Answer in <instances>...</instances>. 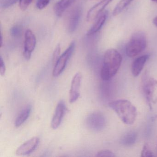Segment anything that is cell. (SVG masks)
I'll return each instance as SVG.
<instances>
[{"label":"cell","mask_w":157,"mask_h":157,"mask_svg":"<svg viewBox=\"0 0 157 157\" xmlns=\"http://www.w3.org/2000/svg\"><path fill=\"white\" fill-rule=\"evenodd\" d=\"M96 157H115L116 155L113 151L110 150H102L97 153Z\"/></svg>","instance_id":"22"},{"label":"cell","mask_w":157,"mask_h":157,"mask_svg":"<svg viewBox=\"0 0 157 157\" xmlns=\"http://www.w3.org/2000/svg\"><path fill=\"white\" fill-rule=\"evenodd\" d=\"M113 0H102L101 1L92 7L87 14V21L91 22L98 18L105 8L112 2Z\"/></svg>","instance_id":"10"},{"label":"cell","mask_w":157,"mask_h":157,"mask_svg":"<svg viewBox=\"0 0 157 157\" xmlns=\"http://www.w3.org/2000/svg\"><path fill=\"white\" fill-rule=\"evenodd\" d=\"M133 1V0H120L113 11V15L116 16L120 14Z\"/></svg>","instance_id":"18"},{"label":"cell","mask_w":157,"mask_h":157,"mask_svg":"<svg viewBox=\"0 0 157 157\" xmlns=\"http://www.w3.org/2000/svg\"><path fill=\"white\" fill-rule=\"evenodd\" d=\"M50 0H37L36 3V8L42 10L45 8L50 2Z\"/></svg>","instance_id":"24"},{"label":"cell","mask_w":157,"mask_h":157,"mask_svg":"<svg viewBox=\"0 0 157 157\" xmlns=\"http://www.w3.org/2000/svg\"><path fill=\"white\" fill-rule=\"evenodd\" d=\"M153 156H154V153L150 149L148 144L147 143H145L141 151V157H152Z\"/></svg>","instance_id":"19"},{"label":"cell","mask_w":157,"mask_h":157,"mask_svg":"<svg viewBox=\"0 0 157 157\" xmlns=\"http://www.w3.org/2000/svg\"><path fill=\"white\" fill-rule=\"evenodd\" d=\"M36 37L34 34L30 29L26 30L25 34L24 50L23 55L26 60L31 58L32 53L36 45Z\"/></svg>","instance_id":"7"},{"label":"cell","mask_w":157,"mask_h":157,"mask_svg":"<svg viewBox=\"0 0 157 157\" xmlns=\"http://www.w3.org/2000/svg\"><path fill=\"white\" fill-rule=\"evenodd\" d=\"M81 80L82 75L79 72L76 73L72 79L69 92V102L71 103L76 101L79 97Z\"/></svg>","instance_id":"8"},{"label":"cell","mask_w":157,"mask_h":157,"mask_svg":"<svg viewBox=\"0 0 157 157\" xmlns=\"http://www.w3.org/2000/svg\"><path fill=\"white\" fill-rule=\"evenodd\" d=\"M82 14V8L78 6L72 11L69 20L68 30L71 33H74L77 29Z\"/></svg>","instance_id":"11"},{"label":"cell","mask_w":157,"mask_h":157,"mask_svg":"<svg viewBox=\"0 0 157 157\" xmlns=\"http://www.w3.org/2000/svg\"><path fill=\"white\" fill-rule=\"evenodd\" d=\"M107 15H108L107 11L105 12L101 15V16L97 19L95 23L93 25L92 27L88 31L87 33V35L91 36L99 32L104 24L107 18Z\"/></svg>","instance_id":"14"},{"label":"cell","mask_w":157,"mask_h":157,"mask_svg":"<svg viewBox=\"0 0 157 157\" xmlns=\"http://www.w3.org/2000/svg\"><path fill=\"white\" fill-rule=\"evenodd\" d=\"M60 52V47L59 44H58L57 46L56 47L54 51V54L53 56V63L54 65H55L58 59L59 58V54Z\"/></svg>","instance_id":"25"},{"label":"cell","mask_w":157,"mask_h":157,"mask_svg":"<svg viewBox=\"0 0 157 157\" xmlns=\"http://www.w3.org/2000/svg\"><path fill=\"white\" fill-rule=\"evenodd\" d=\"M109 106L124 124L131 125L135 123L137 116V111L136 106L128 100H116L109 103Z\"/></svg>","instance_id":"2"},{"label":"cell","mask_w":157,"mask_h":157,"mask_svg":"<svg viewBox=\"0 0 157 157\" xmlns=\"http://www.w3.org/2000/svg\"><path fill=\"white\" fill-rule=\"evenodd\" d=\"M137 138V134L135 131H129L125 134L121 139V143L125 146H131L135 144Z\"/></svg>","instance_id":"17"},{"label":"cell","mask_w":157,"mask_h":157,"mask_svg":"<svg viewBox=\"0 0 157 157\" xmlns=\"http://www.w3.org/2000/svg\"><path fill=\"white\" fill-rule=\"evenodd\" d=\"M151 1L154 2H157V0H151Z\"/></svg>","instance_id":"28"},{"label":"cell","mask_w":157,"mask_h":157,"mask_svg":"<svg viewBox=\"0 0 157 157\" xmlns=\"http://www.w3.org/2000/svg\"><path fill=\"white\" fill-rule=\"evenodd\" d=\"M22 28L20 25H16L12 27L10 30V34L13 37L19 38L21 35Z\"/></svg>","instance_id":"20"},{"label":"cell","mask_w":157,"mask_h":157,"mask_svg":"<svg viewBox=\"0 0 157 157\" xmlns=\"http://www.w3.org/2000/svg\"><path fill=\"white\" fill-rule=\"evenodd\" d=\"M39 139L38 137L32 138L22 144L16 150V154L25 155L33 152L38 146Z\"/></svg>","instance_id":"9"},{"label":"cell","mask_w":157,"mask_h":157,"mask_svg":"<svg viewBox=\"0 0 157 157\" xmlns=\"http://www.w3.org/2000/svg\"><path fill=\"white\" fill-rule=\"evenodd\" d=\"M146 35L141 31H138L132 34L126 46L127 56L130 58L136 56L143 52L147 47Z\"/></svg>","instance_id":"3"},{"label":"cell","mask_w":157,"mask_h":157,"mask_svg":"<svg viewBox=\"0 0 157 157\" xmlns=\"http://www.w3.org/2000/svg\"><path fill=\"white\" fill-rule=\"evenodd\" d=\"M86 125L91 130L94 131L102 130L106 125V119L100 112H94L88 115L86 118Z\"/></svg>","instance_id":"5"},{"label":"cell","mask_w":157,"mask_h":157,"mask_svg":"<svg viewBox=\"0 0 157 157\" xmlns=\"http://www.w3.org/2000/svg\"><path fill=\"white\" fill-rule=\"evenodd\" d=\"M0 65H1L0 73L1 76H4L6 71V67H5V63L2 57H1V59H0Z\"/></svg>","instance_id":"26"},{"label":"cell","mask_w":157,"mask_h":157,"mask_svg":"<svg viewBox=\"0 0 157 157\" xmlns=\"http://www.w3.org/2000/svg\"><path fill=\"white\" fill-rule=\"evenodd\" d=\"M75 47V42H71L67 50L59 58L53 70V75L54 77H58L63 72L66 68L68 61L72 55Z\"/></svg>","instance_id":"4"},{"label":"cell","mask_w":157,"mask_h":157,"mask_svg":"<svg viewBox=\"0 0 157 157\" xmlns=\"http://www.w3.org/2000/svg\"><path fill=\"white\" fill-rule=\"evenodd\" d=\"M33 0H19V6L22 10H25L32 3Z\"/></svg>","instance_id":"23"},{"label":"cell","mask_w":157,"mask_h":157,"mask_svg":"<svg viewBox=\"0 0 157 157\" xmlns=\"http://www.w3.org/2000/svg\"><path fill=\"white\" fill-rule=\"evenodd\" d=\"M149 57L148 55H143L137 58L134 60L131 65V70L132 75L134 77H138L140 74Z\"/></svg>","instance_id":"13"},{"label":"cell","mask_w":157,"mask_h":157,"mask_svg":"<svg viewBox=\"0 0 157 157\" xmlns=\"http://www.w3.org/2000/svg\"><path fill=\"white\" fill-rule=\"evenodd\" d=\"M143 90L145 99L150 108L153 102V94L157 86V80L153 78H145L143 82Z\"/></svg>","instance_id":"6"},{"label":"cell","mask_w":157,"mask_h":157,"mask_svg":"<svg viewBox=\"0 0 157 157\" xmlns=\"http://www.w3.org/2000/svg\"><path fill=\"white\" fill-rule=\"evenodd\" d=\"M66 107L65 102L60 101L58 104L56 111L51 122V127L53 129H56L60 125L63 116L66 112Z\"/></svg>","instance_id":"12"},{"label":"cell","mask_w":157,"mask_h":157,"mask_svg":"<svg viewBox=\"0 0 157 157\" xmlns=\"http://www.w3.org/2000/svg\"><path fill=\"white\" fill-rule=\"evenodd\" d=\"M153 23L157 27V16L153 19Z\"/></svg>","instance_id":"27"},{"label":"cell","mask_w":157,"mask_h":157,"mask_svg":"<svg viewBox=\"0 0 157 157\" xmlns=\"http://www.w3.org/2000/svg\"><path fill=\"white\" fill-rule=\"evenodd\" d=\"M19 0H2L1 7L3 9H7L14 5Z\"/></svg>","instance_id":"21"},{"label":"cell","mask_w":157,"mask_h":157,"mask_svg":"<svg viewBox=\"0 0 157 157\" xmlns=\"http://www.w3.org/2000/svg\"><path fill=\"white\" fill-rule=\"evenodd\" d=\"M74 0H60L54 7L55 14L58 17H61L64 12L74 2Z\"/></svg>","instance_id":"15"},{"label":"cell","mask_w":157,"mask_h":157,"mask_svg":"<svg viewBox=\"0 0 157 157\" xmlns=\"http://www.w3.org/2000/svg\"><path fill=\"white\" fill-rule=\"evenodd\" d=\"M123 58L116 49H108L105 53L101 77L104 81L110 80L115 76L120 68Z\"/></svg>","instance_id":"1"},{"label":"cell","mask_w":157,"mask_h":157,"mask_svg":"<svg viewBox=\"0 0 157 157\" xmlns=\"http://www.w3.org/2000/svg\"><path fill=\"white\" fill-rule=\"evenodd\" d=\"M32 106L31 105H28L20 113L14 123L15 127H19L26 121L30 116Z\"/></svg>","instance_id":"16"}]
</instances>
